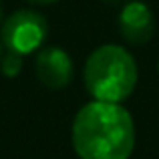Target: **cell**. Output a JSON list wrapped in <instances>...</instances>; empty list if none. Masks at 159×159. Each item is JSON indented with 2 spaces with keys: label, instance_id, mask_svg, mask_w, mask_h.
<instances>
[{
  "label": "cell",
  "instance_id": "7",
  "mask_svg": "<svg viewBox=\"0 0 159 159\" xmlns=\"http://www.w3.org/2000/svg\"><path fill=\"white\" fill-rule=\"evenodd\" d=\"M26 2H32V4H52V2H58V0H26Z\"/></svg>",
  "mask_w": 159,
  "mask_h": 159
},
{
  "label": "cell",
  "instance_id": "3",
  "mask_svg": "<svg viewBox=\"0 0 159 159\" xmlns=\"http://www.w3.org/2000/svg\"><path fill=\"white\" fill-rule=\"evenodd\" d=\"M48 36V22L40 12L16 10L2 20L0 40L4 48L16 54H32L40 51Z\"/></svg>",
  "mask_w": 159,
  "mask_h": 159
},
{
  "label": "cell",
  "instance_id": "2",
  "mask_svg": "<svg viewBox=\"0 0 159 159\" xmlns=\"http://www.w3.org/2000/svg\"><path fill=\"white\" fill-rule=\"evenodd\" d=\"M139 79L133 54L119 44H103L89 54L83 70L85 89L95 101L123 103L133 95Z\"/></svg>",
  "mask_w": 159,
  "mask_h": 159
},
{
  "label": "cell",
  "instance_id": "9",
  "mask_svg": "<svg viewBox=\"0 0 159 159\" xmlns=\"http://www.w3.org/2000/svg\"><path fill=\"white\" fill-rule=\"evenodd\" d=\"M2 47L4 44H2V40H0V58H2Z\"/></svg>",
  "mask_w": 159,
  "mask_h": 159
},
{
  "label": "cell",
  "instance_id": "5",
  "mask_svg": "<svg viewBox=\"0 0 159 159\" xmlns=\"http://www.w3.org/2000/svg\"><path fill=\"white\" fill-rule=\"evenodd\" d=\"M117 26H119V32L125 43L133 44V47H141V44L149 43L155 34V16L145 2L131 0L121 8Z\"/></svg>",
  "mask_w": 159,
  "mask_h": 159
},
{
  "label": "cell",
  "instance_id": "1",
  "mask_svg": "<svg viewBox=\"0 0 159 159\" xmlns=\"http://www.w3.org/2000/svg\"><path fill=\"white\" fill-rule=\"evenodd\" d=\"M70 139L79 159H129L135 149V123L121 103L93 99L77 111Z\"/></svg>",
  "mask_w": 159,
  "mask_h": 159
},
{
  "label": "cell",
  "instance_id": "4",
  "mask_svg": "<svg viewBox=\"0 0 159 159\" xmlns=\"http://www.w3.org/2000/svg\"><path fill=\"white\" fill-rule=\"evenodd\" d=\"M36 79L51 91H61L70 85L75 77V65L70 54L57 44H47L36 51L34 58Z\"/></svg>",
  "mask_w": 159,
  "mask_h": 159
},
{
  "label": "cell",
  "instance_id": "8",
  "mask_svg": "<svg viewBox=\"0 0 159 159\" xmlns=\"http://www.w3.org/2000/svg\"><path fill=\"white\" fill-rule=\"evenodd\" d=\"M2 14H4V8H2V2H0V22H2Z\"/></svg>",
  "mask_w": 159,
  "mask_h": 159
},
{
  "label": "cell",
  "instance_id": "6",
  "mask_svg": "<svg viewBox=\"0 0 159 159\" xmlns=\"http://www.w3.org/2000/svg\"><path fill=\"white\" fill-rule=\"evenodd\" d=\"M22 54H16L12 51H6V54H2L0 58V69H2V75L8 79L16 77V75L22 70Z\"/></svg>",
  "mask_w": 159,
  "mask_h": 159
}]
</instances>
